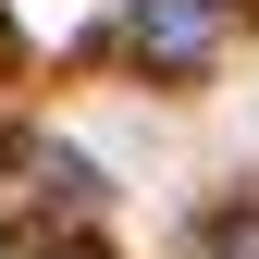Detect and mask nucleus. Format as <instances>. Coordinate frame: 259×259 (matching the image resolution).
I'll list each match as a JSON object with an SVG mask.
<instances>
[{"label":"nucleus","mask_w":259,"mask_h":259,"mask_svg":"<svg viewBox=\"0 0 259 259\" xmlns=\"http://www.w3.org/2000/svg\"><path fill=\"white\" fill-rule=\"evenodd\" d=\"M235 13L247 0H123V13L99 25V50L123 62V74H148V87H198L222 37H235Z\"/></svg>","instance_id":"nucleus-1"},{"label":"nucleus","mask_w":259,"mask_h":259,"mask_svg":"<svg viewBox=\"0 0 259 259\" xmlns=\"http://www.w3.org/2000/svg\"><path fill=\"white\" fill-rule=\"evenodd\" d=\"M111 210V173L87 148H62V136H0V222H62V247L87 235V222Z\"/></svg>","instance_id":"nucleus-2"},{"label":"nucleus","mask_w":259,"mask_h":259,"mask_svg":"<svg viewBox=\"0 0 259 259\" xmlns=\"http://www.w3.org/2000/svg\"><path fill=\"white\" fill-rule=\"evenodd\" d=\"M185 259H259V210H210L185 235Z\"/></svg>","instance_id":"nucleus-3"},{"label":"nucleus","mask_w":259,"mask_h":259,"mask_svg":"<svg viewBox=\"0 0 259 259\" xmlns=\"http://www.w3.org/2000/svg\"><path fill=\"white\" fill-rule=\"evenodd\" d=\"M50 259H99V247H87V235H74V247H50Z\"/></svg>","instance_id":"nucleus-4"}]
</instances>
